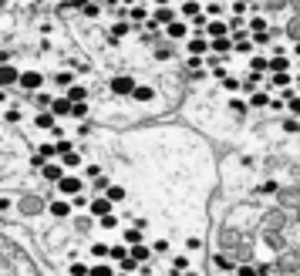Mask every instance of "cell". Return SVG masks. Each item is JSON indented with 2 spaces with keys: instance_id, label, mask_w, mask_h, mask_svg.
Returning <instances> with one entry per match:
<instances>
[{
  "instance_id": "1",
  "label": "cell",
  "mask_w": 300,
  "mask_h": 276,
  "mask_svg": "<svg viewBox=\"0 0 300 276\" xmlns=\"http://www.w3.org/2000/svg\"><path fill=\"white\" fill-rule=\"evenodd\" d=\"M17 84H20L24 91H37V88L44 84V74H41V71H20Z\"/></svg>"
},
{
  "instance_id": "2",
  "label": "cell",
  "mask_w": 300,
  "mask_h": 276,
  "mask_svg": "<svg viewBox=\"0 0 300 276\" xmlns=\"http://www.w3.org/2000/svg\"><path fill=\"white\" fill-rule=\"evenodd\" d=\"M54 185H58V189H61V192H64V196H78V192H81V185H84V182H81V179H78V175H61V179H58V182H54Z\"/></svg>"
},
{
  "instance_id": "3",
  "label": "cell",
  "mask_w": 300,
  "mask_h": 276,
  "mask_svg": "<svg viewBox=\"0 0 300 276\" xmlns=\"http://www.w3.org/2000/svg\"><path fill=\"white\" fill-rule=\"evenodd\" d=\"M172 20H175V10H172L169 3H165V7H155V10H152V24H155V27H158V24H165V27H169Z\"/></svg>"
},
{
  "instance_id": "4",
  "label": "cell",
  "mask_w": 300,
  "mask_h": 276,
  "mask_svg": "<svg viewBox=\"0 0 300 276\" xmlns=\"http://www.w3.org/2000/svg\"><path fill=\"white\" fill-rule=\"evenodd\" d=\"M111 91H115V94H132V91H135V81H132L128 74H118V77L111 81Z\"/></svg>"
},
{
  "instance_id": "5",
  "label": "cell",
  "mask_w": 300,
  "mask_h": 276,
  "mask_svg": "<svg viewBox=\"0 0 300 276\" xmlns=\"http://www.w3.org/2000/svg\"><path fill=\"white\" fill-rule=\"evenodd\" d=\"M47 111H51L54 118H71V101H68V98H54Z\"/></svg>"
},
{
  "instance_id": "6",
  "label": "cell",
  "mask_w": 300,
  "mask_h": 276,
  "mask_svg": "<svg viewBox=\"0 0 300 276\" xmlns=\"http://www.w3.org/2000/svg\"><path fill=\"white\" fill-rule=\"evenodd\" d=\"M88 212H91L95 219H101V215H108V212H111V202H108L105 196H98V199H91V202H88Z\"/></svg>"
},
{
  "instance_id": "7",
  "label": "cell",
  "mask_w": 300,
  "mask_h": 276,
  "mask_svg": "<svg viewBox=\"0 0 300 276\" xmlns=\"http://www.w3.org/2000/svg\"><path fill=\"white\" fill-rule=\"evenodd\" d=\"M17 77H20V71L10 68V64H0V88H10V84H17Z\"/></svg>"
},
{
  "instance_id": "8",
  "label": "cell",
  "mask_w": 300,
  "mask_h": 276,
  "mask_svg": "<svg viewBox=\"0 0 300 276\" xmlns=\"http://www.w3.org/2000/svg\"><path fill=\"white\" fill-rule=\"evenodd\" d=\"M41 175H44L47 182H58V179L64 175V165H54V162H44V165H41Z\"/></svg>"
},
{
  "instance_id": "9",
  "label": "cell",
  "mask_w": 300,
  "mask_h": 276,
  "mask_svg": "<svg viewBox=\"0 0 300 276\" xmlns=\"http://www.w3.org/2000/svg\"><path fill=\"white\" fill-rule=\"evenodd\" d=\"M203 31H206L209 37H229V27H226L223 20H209V24H206Z\"/></svg>"
},
{
  "instance_id": "10",
  "label": "cell",
  "mask_w": 300,
  "mask_h": 276,
  "mask_svg": "<svg viewBox=\"0 0 300 276\" xmlns=\"http://www.w3.org/2000/svg\"><path fill=\"white\" fill-rule=\"evenodd\" d=\"M51 215L68 219V215H71V202H68V199H54V202H51Z\"/></svg>"
},
{
  "instance_id": "11",
  "label": "cell",
  "mask_w": 300,
  "mask_h": 276,
  "mask_svg": "<svg viewBox=\"0 0 300 276\" xmlns=\"http://www.w3.org/2000/svg\"><path fill=\"white\" fill-rule=\"evenodd\" d=\"M186 47H189V54H192V58H199V54H206L209 41H206V37H189V44H186Z\"/></svg>"
},
{
  "instance_id": "12",
  "label": "cell",
  "mask_w": 300,
  "mask_h": 276,
  "mask_svg": "<svg viewBox=\"0 0 300 276\" xmlns=\"http://www.w3.org/2000/svg\"><path fill=\"white\" fill-rule=\"evenodd\" d=\"M64 98H68L71 105H78V101H84V98H88V88H81V84H71V88L64 91Z\"/></svg>"
},
{
  "instance_id": "13",
  "label": "cell",
  "mask_w": 300,
  "mask_h": 276,
  "mask_svg": "<svg viewBox=\"0 0 300 276\" xmlns=\"http://www.w3.org/2000/svg\"><path fill=\"white\" fill-rule=\"evenodd\" d=\"M34 125H37V128H47V132H51V128L58 125V122H54V115H51V111H37V118H34Z\"/></svg>"
},
{
  "instance_id": "14",
  "label": "cell",
  "mask_w": 300,
  "mask_h": 276,
  "mask_svg": "<svg viewBox=\"0 0 300 276\" xmlns=\"http://www.w3.org/2000/svg\"><path fill=\"white\" fill-rule=\"evenodd\" d=\"M165 34H169V37H186V34H189V27H186L182 20H172V24L165 27Z\"/></svg>"
},
{
  "instance_id": "15",
  "label": "cell",
  "mask_w": 300,
  "mask_h": 276,
  "mask_svg": "<svg viewBox=\"0 0 300 276\" xmlns=\"http://www.w3.org/2000/svg\"><path fill=\"white\" fill-rule=\"evenodd\" d=\"M105 199L115 206V202H122V199H125V189H122V185H108V189H105Z\"/></svg>"
},
{
  "instance_id": "16",
  "label": "cell",
  "mask_w": 300,
  "mask_h": 276,
  "mask_svg": "<svg viewBox=\"0 0 300 276\" xmlns=\"http://www.w3.org/2000/svg\"><path fill=\"white\" fill-rule=\"evenodd\" d=\"M213 51H216V54H229V51H233V41H229V37H213Z\"/></svg>"
},
{
  "instance_id": "17",
  "label": "cell",
  "mask_w": 300,
  "mask_h": 276,
  "mask_svg": "<svg viewBox=\"0 0 300 276\" xmlns=\"http://www.w3.org/2000/svg\"><path fill=\"white\" fill-rule=\"evenodd\" d=\"M122 239H125V246H139V243H142V229H135V226H132V229H125V236H122Z\"/></svg>"
},
{
  "instance_id": "18",
  "label": "cell",
  "mask_w": 300,
  "mask_h": 276,
  "mask_svg": "<svg viewBox=\"0 0 300 276\" xmlns=\"http://www.w3.org/2000/svg\"><path fill=\"white\" fill-rule=\"evenodd\" d=\"M61 162H64V169H78V165H81V155L71 148V152H64V155H61Z\"/></svg>"
},
{
  "instance_id": "19",
  "label": "cell",
  "mask_w": 300,
  "mask_h": 276,
  "mask_svg": "<svg viewBox=\"0 0 300 276\" xmlns=\"http://www.w3.org/2000/svg\"><path fill=\"white\" fill-rule=\"evenodd\" d=\"M125 34H128V24H125V20H118V24L111 27V44H118V41H122Z\"/></svg>"
},
{
  "instance_id": "20",
  "label": "cell",
  "mask_w": 300,
  "mask_h": 276,
  "mask_svg": "<svg viewBox=\"0 0 300 276\" xmlns=\"http://www.w3.org/2000/svg\"><path fill=\"white\" fill-rule=\"evenodd\" d=\"M54 84H58V88H71V84H75V74H71V71H58Z\"/></svg>"
},
{
  "instance_id": "21",
  "label": "cell",
  "mask_w": 300,
  "mask_h": 276,
  "mask_svg": "<svg viewBox=\"0 0 300 276\" xmlns=\"http://www.w3.org/2000/svg\"><path fill=\"white\" fill-rule=\"evenodd\" d=\"M250 105H253V108H263V105H270V94H267V91H253V94H250Z\"/></svg>"
},
{
  "instance_id": "22",
  "label": "cell",
  "mask_w": 300,
  "mask_h": 276,
  "mask_svg": "<svg viewBox=\"0 0 300 276\" xmlns=\"http://www.w3.org/2000/svg\"><path fill=\"white\" fill-rule=\"evenodd\" d=\"M88 276H115V270H111L108 263H98V266H91V270H88Z\"/></svg>"
},
{
  "instance_id": "23",
  "label": "cell",
  "mask_w": 300,
  "mask_h": 276,
  "mask_svg": "<svg viewBox=\"0 0 300 276\" xmlns=\"http://www.w3.org/2000/svg\"><path fill=\"white\" fill-rule=\"evenodd\" d=\"M132 98H135V101H149V98H152V88H145V84H135Z\"/></svg>"
},
{
  "instance_id": "24",
  "label": "cell",
  "mask_w": 300,
  "mask_h": 276,
  "mask_svg": "<svg viewBox=\"0 0 300 276\" xmlns=\"http://www.w3.org/2000/svg\"><path fill=\"white\" fill-rule=\"evenodd\" d=\"M267 68L277 71V74H284V71H287V58H270V61H267Z\"/></svg>"
},
{
  "instance_id": "25",
  "label": "cell",
  "mask_w": 300,
  "mask_h": 276,
  "mask_svg": "<svg viewBox=\"0 0 300 276\" xmlns=\"http://www.w3.org/2000/svg\"><path fill=\"white\" fill-rule=\"evenodd\" d=\"M182 14H186V17H192V20H196V17H199V14H203V7H199V3H196V0H189V3H186V7H182Z\"/></svg>"
},
{
  "instance_id": "26",
  "label": "cell",
  "mask_w": 300,
  "mask_h": 276,
  "mask_svg": "<svg viewBox=\"0 0 300 276\" xmlns=\"http://www.w3.org/2000/svg\"><path fill=\"white\" fill-rule=\"evenodd\" d=\"M128 256H132V260H149V246H142V243H139V246H132V249H128Z\"/></svg>"
},
{
  "instance_id": "27",
  "label": "cell",
  "mask_w": 300,
  "mask_h": 276,
  "mask_svg": "<svg viewBox=\"0 0 300 276\" xmlns=\"http://www.w3.org/2000/svg\"><path fill=\"white\" fill-rule=\"evenodd\" d=\"M118 266H122V273H132V270H135V266H139V260H132V256H128V253H125V256H122V260H118Z\"/></svg>"
},
{
  "instance_id": "28",
  "label": "cell",
  "mask_w": 300,
  "mask_h": 276,
  "mask_svg": "<svg viewBox=\"0 0 300 276\" xmlns=\"http://www.w3.org/2000/svg\"><path fill=\"white\" fill-rule=\"evenodd\" d=\"M54 155H58V148H54V145H41V152H37V158H41V162H47V158H54Z\"/></svg>"
},
{
  "instance_id": "29",
  "label": "cell",
  "mask_w": 300,
  "mask_h": 276,
  "mask_svg": "<svg viewBox=\"0 0 300 276\" xmlns=\"http://www.w3.org/2000/svg\"><path fill=\"white\" fill-rule=\"evenodd\" d=\"M125 253H128V249H125V243H122V246H108V260H115V263H118Z\"/></svg>"
},
{
  "instance_id": "30",
  "label": "cell",
  "mask_w": 300,
  "mask_h": 276,
  "mask_svg": "<svg viewBox=\"0 0 300 276\" xmlns=\"http://www.w3.org/2000/svg\"><path fill=\"white\" fill-rule=\"evenodd\" d=\"M88 7V0H64L61 3V10H84Z\"/></svg>"
},
{
  "instance_id": "31",
  "label": "cell",
  "mask_w": 300,
  "mask_h": 276,
  "mask_svg": "<svg viewBox=\"0 0 300 276\" xmlns=\"http://www.w3.org/2000/svg\"><path fill=\"white\" fill-rule=\"evenodd\" d=\"M284 132H287V135H297V132H300V122H297V118H287V122H284Z\"/></svg>"
},
{
  "instance_id": "32",
  "label": "cell",
  "mask_w": 300,
  "mask_h": 276,
  "mask_svg": "<svg viewBox=\"0 0 300 276\" xmlns=\"http://www.w3.org/2000/svg\"><path fill=\"white\" fill-rule=\"evenodd\" d=\"M84 115H88V105H84V101L71 105V118H84Z\"/></svg>"
},
{
  "instance_id": "33",
  "label": "cell",
  "mask_w": 300,
  "mask_h": 276,
  "mask_svg": "<svg viewBox=\"0 0 300 276\" xmlns=\"http://www.w3.org/2000/svg\"><path fill=\"white\" fill-rule=\"evenodd\" d=\"M213 263H216L220 270H233V260H229V256H223V253H216V260H213Z\"/></svg>"
},
{
  "instance_id": "34",
  "label": "cell",
  "mask_w": 300,
  "mask_h": 276,
  "mask_svg": "<svg viewBox=\"0 0 300 276\" xmlns=\"http://www.w3.org/2000/svg\"><path fill=\"white\" fill-rule=\"evenodd\" d=\"M250 31H253V34H263V31H267L263 17H253V20H250Z\"/></svg>"
},
{
  "instance_id": "35",
  "label": "cell",
  "mask_w": 300,
  "mask_h": 276,
  "mask_svg": "<svg viewBox=\"0 0 300 276\" xmlns=\"http://www.w3.org/2000/svg\"><path fill=\"white\" fill-rule=\"evenodd\" d=\"M98 222H101V229H115V226H118V219H115L111 212H108V215H101Z\"/></svg>"
},
{
  "instance_id": "36",
  "label": "cell",
  "mask_w": 300,
  "mask_h": 276,
  "mask_svg": "<svg viewBox=\"0 0 300 276\" xmlns=\"http://www.w3.org/2000/svg\"><path fill=\"white\" fill-rule=\"evenodd\" d=\"M172 270H175V273H186V270H189V260H186V256H175Z\"/></svg>"
},
{
  "instance_id": "37",
  "label": "cell",
  "mask_w": 300,
  "mask_h": 276,
  "mask_svg": "<svg viewBox=\"0 0 300 276\" xmlns=\"http://www.w3.org/2000/svg\"><path fill=\"white\" fill-rule=\"evenodd\" d=\"M273 84H277V88H287V84H290V77H287V71H284V74H273Z\"/></svg>"
},
{
  "instance_id": "38",
  "label": "cell",
  "mask_w": 300,
  "mask_h": 276,
  "mask_svg": "<svg viewBox=\"0 0 300 276\" xmlns=\"http://www.w3.org/2000/svg\"><path fill=\"white\" fill-rule=\"evenodd\" d=\"M91 253H95L98 260H105V256H108V246H105V243H95V249H91Z\"/></svg>"
},
{
  "instance_id": "39",
  "label": "cell",
  "mask_w": 300,
  "mask_h": 276,
  "mask_svg": "<svg viewBox=\"0 0 300 276\" xmlns=\"http://www.w3.org/2000/svg\"><path fill=\"white\" fill-rule=\"evenodd\" d=\"M68 276H88V266H81V263H75V266L68 270Z\"/></svg>"
},
{
  "instance_id": "40",
  "label": "cell",
  "mask_w": 300,
  "mask_h": 276,
  "mask_svg": "<svg viewBox=\"0 0 300 276\" xmlns=\"http://www.w3.org/2000/svg\"><path fill=\"white\" fill-rule=\"evenodd\" d=\"M233 14L243 17V14H246V3H243V0H233Z\"/></svg>"
},
{
  "instance_id": "41",
  "label": "cell",
  "mask_w": 300,
  "mask_h": 276,
  "mask_svg": "<svg viewBox=\"0 0 300 276\" xmlns=\"http://www.w3.org/2000/svg\"><path fill=\"white\" fill-rule=\"evenodd\" d=\"M250 64H253V71H267V58H253Z\"/></svg>"
},
{
  "instance_id": "42",
  "label": "cell",
  "mask_w": 300,
  "mask_h": 276,
  "mask_svg": "<svg viewBox=\"0 0 300 276\" xmlns=\"http://www.w3.org/2000/svg\"><path fill=\"white\" fill-rule=\"evenodd\" d=\"M206 10H209V17H216V14H223V7H220V0H213V3H209Z\"/></svg>"
},
{
  "instance_id": "43",
  "label": "cell",
  "mask_w": 300,
  "mask_h": 276,
  "mask_svg": "<svg viewBox=\"0 0 300 276\" xmlns=\"http://www.w3.org/2000/svg\"><path fill=\"white\" fill-rule=\"evenodd\" d=\"M132 20H135V24H142V20H145V10H142V7H135V10H132Z\"/></svg>"
},
{
  "instance_id": "44",
  "label": "cell",
  "mask_w": 300,
  "mask_h": 276,
  "mask_svg": "<svg viewBox=\"0 0 300 276\" xmlns=\"http://www.w3.org/2000/svg\"><path fill=\"white\" fill-rule=\"evenodd\" d=\"M236 276H256V270H253V266H239V270H236Z\"/></svg>"
},
{
  "instance_id": "45",
  "label": "cell",
  "mask_w": 300,
  "mask_h": 276,
  "mask_svg": "<svg viewBox=\"0 0 300 276\" xmlns=\"http://www.w3.org/2000/svg\"><path fill=\"white\" fill-rule=\"evenodd\" d=\"M3 118H7V122H17V118H20V108H10V111H7Z\"/></svg>"
},
{
  "instance_id": "46",
  "label": "cell",
  "mask_w": 300,
  "mask_h": 276,
  "mask_svg": "<svg viewBox=\"0 0 300 276\" xmlns=\"http://www.w3.org/2000/svg\"><path fill=\"white\" fill-rule=\"evenodd\" d=\"M290 111H294V115H300V98H297V94L290 98Z\"/></svg>"
},
{
  "instance_id": "47",
  "label": "cell",
  "mask_w": 300,
  "mask_h": 276,
  "mask_svg": "<svg viewBox=\"0 0 300 276\" xmlns=\"http://www.w3.org/2000/svg\"><path fill=\"white\" fill-rule=\"evenodd\" d=\"M10 209V196H0V212H7Z\"/></svg>"
},
{
  "instance_id": "48",
  "label": "cell",
  "mask_w": 300,
  "mask_h": 276,
  "mask_svg": "<svg viewBox=\"0 0 300 276\" xmlns=\"http://www.w3.org/2000/svg\"><path fill=\"white\" fill-rule=\"evenodd\" d=\"M155 3H158V7H165V3H169V0H155Z\"/></svg>"
},
{
  "instance_id": "49",
  "label": "cell",
  "mask_w": 300,
  "mask_h": 276,
  "mask_svg": "<svg viewBox=\"0 0 300 276\" xmlns=\"http://www.w3.org/2000/svg\"><path fill=\"white\" fill-rule=\"evenodd\" d=\"M115 276H132V273H115Z\"/></svg>"
},
{
  "instance_id": "50",
  "label": "cell",
  "mask_w": 300,
  "mask_h": 276,
  "mask_svg": "<svg viewBox=\"0 0 300 276\" xmlns=\"http://www.w3.org/2000/svg\"><path fill=\"white\" fill-rule=\"evenodd\" d=\"M297 54H300V41H297Z\"/></svg>"
},
{
  "instance_id": "51",
  "label": "cell",
  "mask_w": 300,
  "mask_h": 276,
  "mask_svg": "<svg viewBox=\"0 0 300 276\" xmlns=\"http://www.w3.org/2000/svg\"><path fill=\"white\" fill-rule=\"evenodd\" d=\"M243 3H253V0H243Z\"/></svg>"
},
{
  "instance_id": "52",
  "label": "cell",
  "mask_w": 300,
  "mask_h": 276,
  "mask_svg": "<svg viewBox=\"0 0 300 276\" xmlns=\"http://www.w3.org/2000/svg\"><path fill=\"white\" fill-rule=\"evenodd\" d=\"M0 141H3V138H0Z\"/></svg>"
}]
</instances>
